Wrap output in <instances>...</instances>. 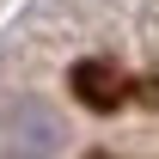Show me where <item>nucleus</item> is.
Instances as JSON below:
<instances>
[{
    "label": "nucleus",
    "mask_w": 159,
    "mask_h": 159,
    "mask_svg": "<svg viewBox=\"0 0 159 159\" xmlns=\"http://www.w3.org/2000/svg\"><path fill=\"white\" fill-rule=\"evenodd\" d=\"M61 141H67V122L43 98L25 92V98L0 104V153L6 159H49V153H61Z\"/></svg>",
    "instance_id": "obj_1"
},
{
    "label": "nucleus",
    "mask_w": 159,
    "mask_h": 159,
    "mask_svg": "<svg viewBox=\"0 0 159 159\" xmlns=\"http://www.w3.org/2000/svg\"><path fill=\"white\" fill-rule=\"evenodd\" d=\"M74 86L86 104H98V110H110V104L122 98V80H110V67H98V61H80L74 67Z\"/></svg>",
    "instance_id": "obj_2"
}]
</instances>
